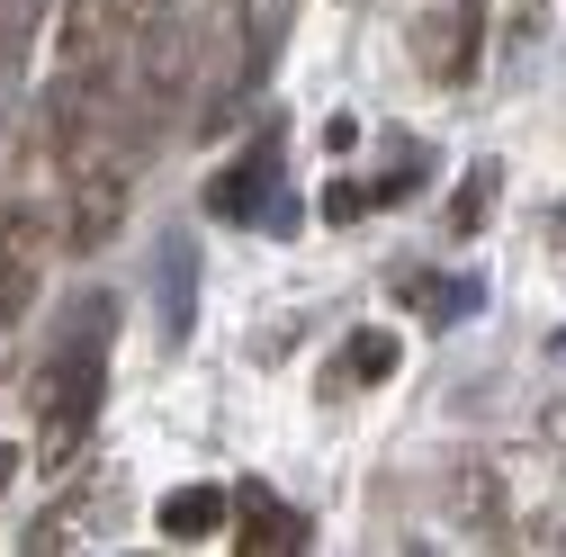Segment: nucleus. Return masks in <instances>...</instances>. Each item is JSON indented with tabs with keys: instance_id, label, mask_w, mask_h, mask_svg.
I'll use <instances>...</instances> for the list:
<instances>
[{
	"instance_id": "1",
	"label": "nucleus",
	"mask_w": 566,
	"mask_h": 557,
	"mask_svg": "<svg viewBox=\"0 0 566 557\" xmlns=\"http://www.w3.org/2000/svg\"><path fill=\"white\" fill-rule=\"evenodd\" d=\"M108 351H117V297H82L73 324L54 333L45 369H36V459H45V476H63L82 459V441L99 423V396H108Z\"/></svg>"
},
{
	"instance_id": "2",
	"label": "nucleus",
	"mask_w": 566,
	"mask_h": 557,
	"mask_svg": "<svg viewBox=\"0 0 566 557\" xmlns=\"http://www.w3.org/2000/svg\"><path fill=\"white\" fill-rule=\"evenodd\" d=\"M163 19H171V0H63V19H54V73L63 82H108Z\"/></svg>"
},
{
	"instance_id": "3",
	"label": "nucleus",
	"mask_w": 566,
	"mask_h": 557,
	"mask_svg": "<svg viewBox=\"0 0 566 557\" xmlns=\"http://www.w3.org/2000/svg\"><path fill=\"white\" fill-rule=\"evenodd\" d=\"M207 217L217 225H289V198H279V126H261L252 145L207 180Z\"/></svg>"
},
{
	"instance_id": "4",
	"label": "nucleus",
	"mask_w": 566,
	"mask_h": 557,
	"mask_svg": "<svg viewBox=\"0 0 566 557\" xmlns=\"http://www.w3.org/2000/svg\"><path fill=\"white\" fill-rule=\"evenodd\" d=\"M234 548L243 557H297L306 548V513L279 504L270 485H234Z\"/></svg>"
},
{
	"instance_id": "5",
	"label": "nucleus",
	"mask_w": 566,
	"mask_h": 557,
	"mask_svg": "<svg viewBox=\"0 0 566 557\" xmlns=\"http://www.w3.org/2000/svg\"><path fill=\"white\" fill-rule=\"evenodd\" d=\"M154 530L180 539V548H198V539L234 530V495H226V485H171V495L154 504Z\"/></svg>"
},
{
	"instance_id": "6",
	"label": "nucleus",
	"mask_w": 566,
	"mask_h": 557,
	"mask_svg": "<svg viewBox=\"0 0 566 557\" xmlns=\"http://www.w3.org/2000/svg\"><path fill=\"white\" fill-rule=\"evenodd\" d=\"M396 297L422 315V324H459L476 315V278H441V270H396Z\"/></svg>"
},
{
	"instance_id": "7",
	"label": "nucleus",
	"mask_w": 566,
	"mask_h": 557,
	"mask_svg": "<svg viewBox=\"0 0 566 557\" xmlns=\"http://www.w3.org/2000/svg\"><path fill=\"white\" fill-rule=\"evenodd\" d=\"M396 198H413V162H396V171H378V180H333V189H324V225H350V217L396 207Z\"/></svg>"
},
{
	"instance_id": "8",
	"label": "nucleus",
	"mask_w": 566,
	"mask_h": 557,
	"mask_svg": "<svg viewBox=\"0 0 566 557\" xmlns=\"http://www.w3.org/2000/svg\"><path fill=\"white\" fill-rule=\"evenodd\" d=\"M387 378H396V333H360L333 360V387H387Z\"/></svg>"
},
{
	"instance_id": "9",
	"label": "nucleus",
	"mask_w": 566,
	"mask_h": 557,
	"mask_svg": "<svg viewBox=\"0 0 566 557\" xmlns=\"http://www.w3.org/2000/svg\"><path fill=\"white\" fill-rule=\"evenodd\" d=\"M494 189H504V171H494V162H468V180H459V198H450V234H459V243H468V234H485Z\"/></svg>"
},
{
	"instance_id": "10",
	"label": "nucleus",
	"mask_w": 566,
	"mask_h": 557,
	"mask_svg": "<svg viewBox=\"0 0 566 557\" xmlns=\"http://www.w3.org/2000/svg\"><path fill=\"white\" fill-rule=\"evenodd\" d=\"M163 297H171V341H189V243H163Z\"/></svg>"
},
{
	"instance_id": "11",
	"label": "nucleus",
	"mask_w": 566,
	"mask_h": 557,
	"mask_svg": "<svg viewBox=\"0 0 566 557\" xmlns=\"http://www.w3.org/2000/svg\"><path fill=\"white\" fill-rule=\"evenodd\" d=\"M10 476H19V450H10V441H0V495H10Z\"/></svg>"
}]
</instances>
